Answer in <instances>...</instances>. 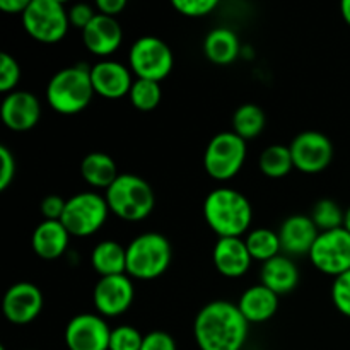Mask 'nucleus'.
<instances>
[{
  "label": "nucleus",
  "instance_id": "obj_1",
  "mask_svg": "<svg viewBox=\"0 0 350 350\" xmlns=\"http://www.w3.org/2000/svg\"><path fill=\"white\" fill-rule=\"evenodd\" d=\"M250 323L238 304L219 299L205 304L193 323V335L200 350H241L248 338Z\"/></svg>",
  "mask_w": 350,
  "mask_h": 350
},
{
  "label": "nucleus",
  "instance_id": "obj_2",
  "mask_svg": "<svg viewBox=\"0 0 350 350\" xmlns=\"http://www.w3.org/2000/svg\"><path fill=\"white\" fill-rule=\"evenodd\" d=\"M204 215L219 238H241L252 224L250 200L234 188H215L205 197Z\"/></svg>",
  "mask_w": 350,
  "mask_h": 350
},
{
  "label": "nucleus",
  "instance_id": "obj_3",
  "mask_svg": "<svg viewBox=\"0 0 350 350\" xmlns=\"http://www.w3.org/2000/svg\"><path fill=\"white\" fill-rule=\"evenodd\" d=\"M94 96L91 67L72 65L60 68L46 85V101L62 115H75L88 108Z\"/></svg>",
  "mask_w": 350,
  "mask_h": 350
},
{
  "label": "nucleus",
  "instance_id": "obj_4",
  "mask_svg": "<svg viewBox=\"0 0 350 350\" xmlns=\"http://www.w3.org/2000/svg\"><path fill=\"white\" fill-rule=\"evenodd\" d=\"M109 211L123 221H142L152 212L156 197L152 187L137 174H120L105 193Z\"/></svg>",
  "mask_w": 350,
  "mask_h": 350
},
{
  "label": "nucleus",
  "instance_id": "obj_5",
  "mask_svg": "<svg viewBox=\"0 0 350 350\" xmlns=\"http://www.w3.org/2000/svg\"><path fill=\"white\" fill-rule=\"evenodd\" d=\"M126 248V275L152 280L163 275L171 263V245L159 232H144Z\"/></svg>",
  "mask_w": 350,
  "mask_h": 350
},
{
  "label": "nucleus",
  "instance_id": "obj_6",
  "mask_svg": "<svg viewBox=\"0 0 350 350\" xmlns=\"http://www.w3.org/2000/svg\"><path fill=\"white\" fill-rule=\"evenodd\" d=\"M23 26L41 43H57L67 34L68 10L60 0H31L23 12Z\"/></svg>",
  "mask_w": 350,
  "mask_h": 350
},
{
  "label": "nucleus",
  "instance_id": "obj_7",
  "mask_svg": "<svg viewBox=\"0 0 350 350\" xmlns=\"http://www.w3.org/2000/svg\"><path fill=\"white\" fill-rule=\"evenodd\" d=\"M108 212L109 207L105 197L94 191H82L67 200L62 224L67 228L70 236L85 238L101 229Z\"/></svg>",
  "mask_w": 350,
  "mask_h": 350
},
{
  "label": "nucleus",
  "instance_id": "obj_8",
  "mask_svg": "<svg viewBox=\"0 0 350 350\" xmlns=\"http://www.w3.org/2000/svg\"><path fill=\"white\" fill-rule=\"evenodd\" d=\"M246 159V140L234 132H221L212 137L205 149V171L217 181H228L238 174Z\"/></svg>",
  "mask_w": 350,
  "mask_h": 350
},
{
  "label": "nucleus",
  "instance_id": "obj_9",
  "mask_svg": "<svg viewBox=\"0 0 350 350\" xmlns=\"http://www.w3.org/2000/svg\"><path fill=\"white\" fill-rule=\"evenodd\" d=\"M129 62L137 77L159 82L170 75L174 58L166 41L156 36H142L130 48Z\"/></svg>",
  "mask_w": 350,
  "mask_h": 350
},
{
  "label": "nucleus",
  "instance_id": "obj_10",
  "mask_svg": "<svg viewBox=\"0 0 350 350\" xmlns=\"http://www.w3.org/2000/svg\"><path fill=\"white\" fill-rule=\"evenodd\" d=\"M311 263L327 275L338 277L350 270V232L345 228L320 232L310 252Z\"/></svg>",
  "mask_w": 350,
  "mask_h": 350
},
{
  "label": "nucleus",
  "instance_id": "obj_11",
  "mask_svg": "<svg viewBox=\"0 0 350 350\" xmlns=\"http://www.w3.org/2000/svg\"><path fill=\"white\" fill-rule=\"evenodd\" d=\"M294 167L303 173H320L327 170L334 157V146L325 133L308 130L294 137L289 146Z\"/></svg>",
  "mask_w": 350,
  "mask_h": 350
},
{
  "label": "nucleus",
  "instance_id": "obj_12",
  "mask_svg": "<svg viewBox=\"0 0 350 350\" xmlns=\"http://www.w3.org/2000/svg\"><path fill=\"white\" fill-rule=\"evenodd\" d=\"M109 330L105 318L94 313L75 314L65 327L68 350H109Z\"/></svg>",
  "mask_w": 350,
  "mask_h": 350
},
{
  "label": "nucleus",
  "instance_id": "obj_13",
  "mask_svg": "<svg viewBox=\"0 0 350 350\" xmlns=\"http://www.w3.org/2000/svg\"><path fill=\"white\" fill-rule=\"evenodd\" d=\"M135 297V289L126 273L101 277L94 286L92 299L96 310L103 317H118L130 308Z\"/></svg>",
  "mask_w": 350,
  "mask_h": 350
},
{
  "label": "nucleus",
  "instance_id": "obj_14",
  "mask_svg": "<svg viewBox=\"0 0 350 350\" xmlns=\"http://www.w3.org/2000/svg\"><path fill=\"white\" fill-rule=\"evenodd\" d=\"M43 310V294L31 282H17L3 294L2 311L10 323L26 325L36 320Z\"/></svg>",
  "mask_w": 350,
  "mask_h": 350
},
{
  "label": "nucleus",
  "instance_id": "obj_15",
  "mask_svg": "<svg viewBox=\"0 0 350 350\" xmlns=\"http://www.w3.org/2000/svg\"><path fill=\"white\" fill-rule=\"evenodd\" d=\"M3 123L10 130L26 132L33 129L41 118L40 99L27 91H12L3 98L0 106Z\"/></svg>",
  "mask_w": 350,
  "mask_h": 350
},
{
  "label": "nucleus",
  "instance_id": "obj_16",
  "mask_svg": "<svg viewBox=\"0 0 350 350\" xmlns=\"http://www.w3.org/2000/svg\"><path fill=\"white\" fill-rule=\"evenodd\" d=\"M91 81L96 94L106 99H120L130 94L133 84L129 67L115 60L96 62L91 67Z\"/></svg>",
  "mask_w": 350,
  "mask_h": 350
},
{
  "label": "nucleus",
  "instance_id": "obj_17",
  "mask_svg": "<svg viewBox=\"0 0 350 350\" xmlns=\"http://www.w3.org/2000/svg\"><path fill=\"white\" fill-rule=\"evenodd\" d=\"M215 269L229 279L243 277L252 267V255L243 238H219L212 252Z\"/></svg>",
  "mask_w": 350,
  "mask_h": 350
},
{
  "label": "nucleus",
  "instance_id": "obj_18",
  "mask_svg": "<svg viewBox=\"0 0 350 350\" xmlns=\"http://www.w3.org/2000/svg\"><path fill=\"white\" fill-rule=\"evenodd\" d=\"M82 40L89 51L106 57L118 50L123 41V29L115 17L98 12L92 23L82 29Z\"/></svg>",
  "mask_w": 350,
  "mask_h": 350
},
{
  "label": "nucleus",
  "instance_id": "obj_19",
  "mask_svg": "<svg viewBox=\"0 0 350 350\" xmlns=\"http://www.w3.org/2000/svg\"><path fill=\"white\" fill-rule=\"evenodd\" d=\"M318 236L320 229L317 228L311 215H291L279 229L280 246L291 255H303V253L310 255Z\"/></svg>",
  "mask_w": 350,
  "mask_h": 350
},
{
  "label": "nucleus",
  "instance_id": "obj_20",
  "mask_svg": "<svg viewBox=\"0 0 350 350\" xmlns=\"http://www.w3.org/2000/svg\"><path fill=\"white\" fill-rule=\"evenodd\" d=\"M70 232L62 221H41L33 231L31 245L40 258L55 260L67 252Z\"/></svg>",
  "mask_w": 350,
  "mask_h": 350
},
{
  "label": "nucleus",
  "instance_id": "obj_21",
  "mask_svg": "<svg viewBox=\"0 0 350 350\" xmlns=\"http://www.w3.org/2000/svg\"><path fill=\"white\" fill-rule=\"evenodd\" d=\"M238 308L248 323H263L277 313L279 296L263 284H258V286L248 287L241 294Z\"/></svg>",
  "mask_w": 350,
  "mask_h": 350
},
{
  "label": "nucleus",
  "instance_id": "obj_22",
  "mask_svg": "<svg viewBox=\"0 0 350 350\" xmlns=\"http://www.w3.org/2000/svg\"><path fill=\"white\" fill-rule=\"evenodd\" d=\"M260 279L263 286L280 296L296 289L299 284V270L293 260L284 255H277L262 263Z\"/></svg>",
  "mask_w": 350,
  "mask_h": 350
},
{
  "label": "nucleus",
  "instance_id": "obj_23",
  "mask_svg": "<svg viewBox=\"0 0 350 350\" xmlns=\"http://www.w3.org/2000/svg\"><path fill=\"white\" fill-rule=\"evenodd\" d=\"M205 57L217 65H228L239 55V40L229 27H215L208 31L204 41Z\"/></svg>",
  "mask_w": 350,
  "mask_h": 350
},
{
  "label": "nucleus",
  "instance_id": "obj_24",
  "mask_svg": "<svg viewBox=\"0 0 350 350\" xmlns=\"http://www.w3.org/2000/svg\"><path fill=\"white\" fill-rule=\"evenodd\" d=\"M91 263L101 277L122 275L126 273V248L111 239L98 243L91 253Z\"/></svg>",
  "mask_w": 350,
  "mask_h": 350
},
{
  "label": "nucleus",
  "instance_id": "obj_25",
  "mask_svg": "<svg viewBox=\"0 0 350 350\" xmlns=\"http://www.w3.org/2000/svg\"><path fill=\"white\" fill-rule=\"evenodd\" d=\"M81 174L89 185L96 188H105V190H108L113 181L120 176L113 157L99 150L89 152L82 159Z\"/></svg>",
  "mask_w": 350,
  "mask_h": 350
},
{
  "label": "nucleus",
  "instance_id": "obj_26",
  "mask_svg": "<svg viewBox=\"0 0 350 350\" xmlns=\"http://www.w3.org/2000/svg\"><path fill=\"white\" fill-rule=\"evenodd\" d=\"M265 113L258 105L246 103L241 105L232 115V132L243 140H252L265 129Z\"/></svg>",
  "mask_w": 350,
  "mask_h": 350
},
{
  "label": "nucleus",
  "instance_id": "obj_27",
  "mask_svg": "<svg viewBox=\"0 0 350 350\" xmlns=\"http://www.w3.org/2000/svg\"><path fill=\"white\" fill-rule=\"evenodd\" d=\"M246 246L252 255L253 260H260V262H267V260L273 258V256L280 255V238L279 232H273L272 229L260 228L253 229L246 236Z\"/></svg>",
  "mask_w": 350,
  "mask_h": 350
},
{
  "label": "nucleus",
  "instance_id": "obj_28",
  "mask_svg": "<svg viewBox=\"0 0 350 350\" xmlns=\"http://www.w3.org/2000/svg\"><path fill=\"white\" fill-rule=\"evenodd\" d=\"M294 167L293 154L289 147L282 144L269 146L260 156V170L270 178H282Z\"/></svg>",
  "mask_w": 350,
  "mask_h": 350
},
{
  "label": "nucleus",
  "instance_id": "obj_29",
  "mask_svg": "<svg viewBox=\"0 0 350 350\" xmlns=\"http://www.w3.org/2000/svg\"><path fill=\"white\" fill-rule=\"evenodd\" d=\"M161 96H163V91H161L159 82L137 77L133 81L132 89H130L129 98L137 109L150 111V109H154L161 103Z\"/></svg>",
  "mask_w": 350,
  "mask_h": 350
},
{
  "label": "nucleus",
  "instance_id": "obj_30",
  "mask_svg": "<svg viewBox=\"0 0 350 350\" xmlns=\"http://www.w3.org/2000/svg\"><path fill=\"white\" fill-rule=\"evenodd\" d=\"M344 217L345 212L342 211L340 205L337 202L330 200V198H323V200L317 202L313 212H311V219H313V222L321 232L344 228Z\"/></svg>",
  "mask_w": 350,
  "mask_h": 350
},
{
  "label": "nucleus",
  "instance_id": "obj_31",
  "mask_svg": "<svg viewBox=\"0 0 350 350\" xmlns=\"http://www.w3.org/2000/svg\"><path fill=\"white\" fill-rule=\"evenodd\" d=\"M144 335L130 325H120L113 328L109 337V350H140Z\"/></svg>",
  "mask_w": 350,
  "mask_h": 350
},
{
  "label": "nucleus",
  "instance_id": "obj_32",
  "mask_svg": "<svg viewBox=\"0 0 350 350\" xmlns=\"http://www.w3.org/2000/svg\"><path fill=\"white\" fill-rule=\"evenodd\" d=\"M21 68L19 64L9 53H0V91L12 92L14 88L19 84Z\"/></svg>",
  "mask_w": 350,
  "mask_h": 350
},
{
  "label": "nucleus",
  "instance_id": "obj_33",
  "mask_svg": "<svg viewBox=\"0 0 350 350\" xmlns=\"http://www.w3.org/2000/svg\"><path fill=\"white\" fill-rule=\"evenodd\" d=\"M332 299H334L335 308L350 318V270L335 277L334 286H332Z\"/></svg>",
  "mask_w": 350,
  "mask_h": 350
},
{
  "label": "nucleus",
  "instance_id": "obj_34",
  "mask_svg": "<svg viewBox=\"0 0 350 350\" xmlns=\"http://www.w3.org/2000/svg\"><path fill=\"white\" fill-rule=\"evenodd\" d=\"M217 5V0H173L174 9L187 17H204Z\"/></svg>",
  "mask_w": 350,
  "mask_h": 350
},
{
  "label": "nucleus",
  "instance_id": "obj_35",
  "mask_svg": "<svg viewBox=\"0 0 350 350\" xmlns=\"http://www.w3.org/2000/svg\"><path fill=\"white\" fill-rule=\"evenodd\" d=\"M16 176V159L9 147L0 146V191L7 190Z\"/></svg>",
  "mask_w": 350,
  "mask_h": 350
},
{
  "label": "nucleus",
  "instance_id": "obj_36",
  "mask_svg": "<svg viewBox=\"0 0 350 350\" xmlns=\"http://www.w3.org/2000/svg\"><path fill=\"white\" fill-rule=\"evenodd\" d=\"M65 205L67 200L60 197V195H46V197L41 200L40 211L43 214L44 221H62L65 212Z\"/></svg>",
  "mask_w": 350,
  "mask_h": 350
},
{
  "label": "nucleus",
  "instance_id": "obj_37",
  "mask_svg": "<svg viewBox=\"0 0 350 350\" xmlns=\"http://www.w3.org/2000/svg\"><path fill=\"white\" fill-rule=\"evenodd\" d=\"M140 350H178L176 342L166 332H150V334L144 335L142 349Z\"/></svg>",
  "mask_w": 350,
  "mask_h": 350
},
{
  "label": "nucleus",
  "instance_id": "obj_38",
  "mask_svg": "<svg viewBox=\"0 0 350 350\" xmlns=\"http://www.w3.org/2000/svg\"><path fill=\"white\" fill-rule=\"evenodd\" d=\"M96 14L98 12H94V9H92L89 3L81 2V3H74V5L68 9V19H70L72 26L79 27V29H85V27L92 23Z\"/></svg>",
  "mask_w": 350,
  "mask_h": 350
},
{
  "label": "nucleus",
  "instance_id": "obj_39",
  "mask_svg": "<svg viewBox=\"0 0 350 350\" xmlns=\"http://www.w3.org/2000/svg\"><path fill=\"white\" fill-rule=\"evenodd\" d=\"M96 7H98L99 12L105 14V16L115 17L116 14H120L125 9L126 2L125 0H98V2H96Z\"/></svg>",
  "mask_w": 350,
  "mask_h": 350
},
{
  "label": "nucleus",
  "instance_id": "obj_40",
  "mask_svg": "<svg viewBox=\"0 0 350 350\" xmlns=\"http://www.w3.org/2000/svg\"><path fill=\"white\" fill-rule=\"evenodd\" d=\"M31 0H0V9L9 14H21L27 9Z\"/></svg>",
  "mask_w": 350,
  "mask_h": 350
},
{
  "label": "nucleus",
  "instance_id": "obj_41",
  "mask_svg": "<svg viewBox=\"0 0 350 350\" xmlns=\"http://www.w3.org/2000/svg\"><path fill=\"white\" fill-rule=\"evenodd\" d=\"M340 10H342V16H344L345 23L350 26V0H342Z\"/></svg>",
  "mask_w": 350,
  "mask_h": 350
},
{
  "label": "nucleus",
  "instance_id": "obj_42",
  "mask_svg": "<svg viewBox=\"0 0 350 350\" xmlns=\"http://www.w3.org/2000/svg\"><path fill=\"white\" fill-rule=\"evenodd\" d=\"M344 228L347 229V231L350 232V207L345 211V217H344Z\"/></svg>",
  "mask_w": 350,
  "mask_h": 350
},
{
  "label": "nucleus",
  "instance_id": "obj_43",
  "mask_svg": "<svg viewBox=\"0 0 350 350\" xmlns=\"http://www.w3.org/2000/svg\"><path fill=\"white\" fill-rule=\"evenodd\" d=\"M0 350H5V347H0Z\"/></svg>",
  "mask_w": 350,
  "mask_h": 350
}]
</instances>
